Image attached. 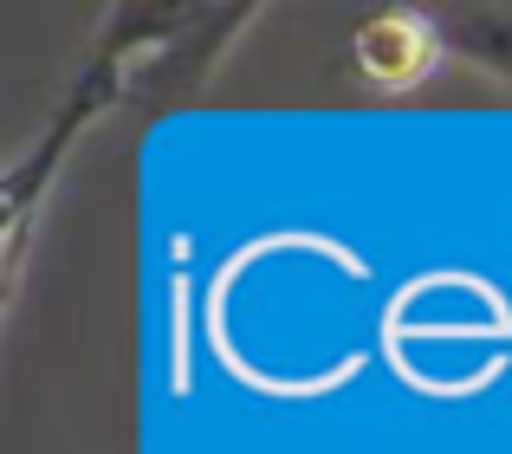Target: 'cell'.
Instances as JSON below:
<instances>
[{"instance_id": "2", "label": "cell", "mask_w": 512, "mask_h": 454, "mask_svg": "<svg viewBox=\"0 0 512 454\" xmlns=\"http://www.w3.org/2000/svg\"><path fill=\"white\" fill-rule=\"evenodd\" d=\"M441 52V26L435 13H409V7H389L376 20L357 26V65L370 85L396 91V85H415V78L435 65Z\"/></svg>"}, {"instance_id": "1", "label": "cell", "mask_w": 512, "mask_h": 454, "mask_svg": "<svg viewBox=\"0 0 512 454\" xmlns=\"http://www.w3.org/2000/svg\"><path fill=\"white\" fill-rule=\"evenodd\" d=\"M195 20H201V13L130 7V13H117V20H111V33L91 46V59L78 65V78L65 85L52 124L39 130V143L13 163V176H7V286H20L26 247H33V208H39V195L52 189L59 163L72 156V143L98 124V111H111V104L130 91L137 59H150V52H163V46H182L188 33H175V26H195Z\"/></svg>"}]
</instances>
